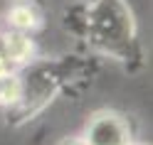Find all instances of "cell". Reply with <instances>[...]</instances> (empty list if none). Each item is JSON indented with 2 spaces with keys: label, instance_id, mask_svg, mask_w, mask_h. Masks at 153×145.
Masks as SVG:
<instances>
[{
  "label": "cell",
  "instance_id": "6",
  "mask_svg": "<svg viewBox=\"0 0 153 145\" xmlns=\"http://www.w3.org/2000/svg\"><path fill=\"white\" fill-rule=\"evenodd\" d=\"M10 69H13V64L7 62V57L0 52V76H5V74H10Z\"/></svg>",
  "mask_w": 153,
  "mask_h": 145
},
{
  "label": "cell",
  "instance_id": "3",
  "mask_svg": "<svg viewBox=\"0 0 153 145\" xmlns=\"http://www.w3.org/2000/svg\"><path fill=\"white\" fill-rule=\"evenodd\" d=\"M0 52L7 57L10 64H22V62H27L32 57L35 44H32L30 37H27V32L10 30V32L0 35Z\"/></svg>",
  "mask_w": 153,
  "mask_h": 145
},
{
  "label": "cell",
  "instance_id": "2",
  "mask_svg": "<svg viewBox=\"0 0 153 145\" xmlns=\"http://www.w3.org/2000/svg\"><path fill=\"white\" fill-rule=\"evenodd\" d=\"M84 140L89 145H128L131 128L119 113H97L87 125Z\"/></svg>",
  "mask_w": 153,
  "mask_h": 145
},
{
  "label": "cell",
  "instance_id": "7",
  "mask_svg": "<svg viewBox=\"0 0 153 145\" xmlns=\"http://www.w3.org/2000/svg\"><path fill=\"white\" fill-rule=\"evenodd\" d=\"M64 145H89V143L82 138V140H69V143H64Z\"/></svg>",
  "mask_w": 153,
  "mask_h": 145
},
{
  "label": "cell",
  "instance_id": "9",
  "mask_svg": "<svg viewBox=\"0 0 153 145\" xmlns=\"http://www.w3.org/2000/svg\"><path fill=\"white\" fill-rule=\"evenodd\" d=\"M82 3H87V5H89V3H91V0H82Z\"/></svg>",
  "mask_w": 153,
  "mask_h": 145
},
{
  "label": "cell",
  "instance_id": "8",
  "mask_svg": "<svg viewBox=\"0 0 153 145\" xmlns=\"http://www.w3.org/2000/svg\"><path fill=\"white\" fill-rule=\"evenodd\" d=\"M128 145H143V143H128Z\"/></svg>",
  "mask_w": 153,
  "mask_h": 145
},
{
  "label": "cell",
  "instance_id": "1",
  "mask_svg": "<svg viewBox=\"0 0 153 145\" xmlns=\"http://www.w3.org/2000/svg\"><path fill=\"white\" fill-rule=\"evenodd\" d=\"M87 35L97 49L114 59H141L136 22H133L131 7L123 0H91L87 10Z\"/></svg>",
  "mask_w": 153,
  "mask_h": 145
},
{
  "label": "cell",
  "instance_id": "4",
  "mask_svg": "<svg viewBox=\"0 0 153 145\" xmlns=\"http://www.w3.org/2000/svg\"><path fill=\"white\" fill-rule=\"evenodd\" d=\"M7 22H10L13 30H20V32H30L37 27L40 22V15L30 3H15L10 10H7Z\"/></svg>",
  "mask_w": 153,
  "mask_h": 145
},
{
  "label": "cell",
  "instance_id": "5",
  "mask_svg": "<svg viewBox=\"0 0 153 145\" xmlns=\"http://www.w3.org/2000/svg\"><path fill=\"white\" fill-rule=\"evenodd\" d=\"M22 99V79L10 71L5 76H0V103L3 106H17Z\"/></svg>",
  "mask_w": 153,
  "mask_h": 145
}]
</instances>
